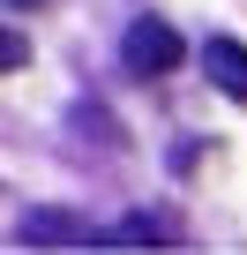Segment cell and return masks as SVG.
Wrapping results in <instances>:
<instances>
[{
	"label": "cell",
	"instance_id": "obj_1",
	"mask_svg": "<svg viewBox=\"0 0 247 255\" xmlns=\"http://www.w3.org/2000/svg\"><path fill=\"white\" fill-rule=\"evenodd\" d=\"M120 60H128V75H143V83H158V75H172L180 60H187V38L172 30V23H158V15H143L128 38H120Z\"/></svg>",
	"mask_w": 247,
	"mask_h": 255
},
{
	"label": "cell",
	"instance_id": "obj_2",
	"mask_svg": "<svg viewBox=\"0 0 247 255\" xmlns=\"http://www.w3.org/2000/svg\"><path fill=\"white\" fill-rule=\"evenodd\" d=\"M195 68H202V75L232 98V105H247V45H240V38H202Z\"/></svg>",
	"mask_w": 247,
	"mask_h": 255
},
{
	"label": "cell",
	"instance_id": "obj_3",
	"mask_svg": "<svg viewBox=\"0 0 247 255\" xmlns=\"http://www.w3.org/2000/svg\"><path fill=\"white\" fill-rule=\"evenodd\" d=\"M23 60H30V45H23L8 23H0V75H8V68H23Z\"/></svg>",
	"mask_w": 247,
	"mask_h": 255
},
{
	"label": "cell",
	"instance_id": "obj_4",
	"mask_svg": "<svg viewBox=\"0 0 247 255\" xmlns=\"http://www.w3.org/2000/svg\"><path fill=\"white\" fill-rule=\"evenodd\" d=\"M15 8H38V0H15Z\"/></svg>",
	"mask_w": 247,
	"mask_h": 255
}]
</instances>
